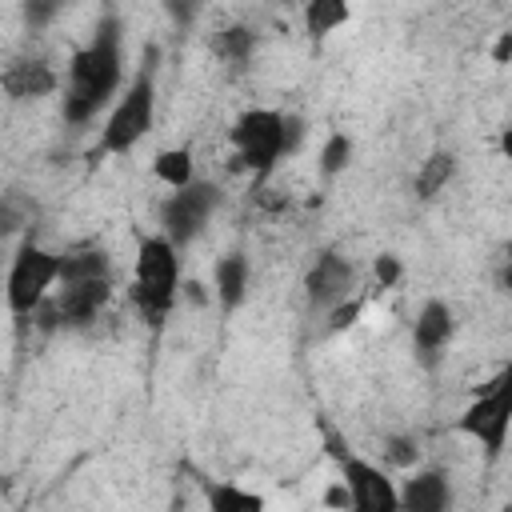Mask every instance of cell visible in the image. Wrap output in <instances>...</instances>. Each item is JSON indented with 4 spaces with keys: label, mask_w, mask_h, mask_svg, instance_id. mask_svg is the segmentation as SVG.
<instances>
[{
    "label": "cell",
    "mask_w": 512,
    "mask_h": 512,
    "mask_svg": "<svg viewBox=\"0 0 512 512\" xmlns=\"http://www.w3.org/2000/svg\"><path fill=\"white\" fill-rule=\"evenodd\" d=\"M0 84L12 100H40V96H52L60 88V76L44 60H12L0 76Z\"/></svg>",
    "instance_id": "cell-13"
},
{
    "label": "cell",
    "mask_w": 512,
    "mask_h": 512,
    "mask_svg": "<svg viewBox=\"0 0 512 512\" xmlns=\"http://www.w3.org/2000/svg\"><path fill=\"white\" fill-rule=\"evenodd\" d=\"M108 296H112V260H108V252L80 248V252L60 256V284H56L52 300L40 312L48 316V324L80 328V324L100 316Z\"/></svg>",
    "instance_id": "cell-2"
},
{
    "label": "cell",
    "mask_w": 512,
    "mask_h": 512,
    "mask_svg": "<svg viewBox=\"0 0 512 512\" xmlns=\"http://www.w3.org/2000/svg\"><path fill=\"white\" fill-rule=\"evenodd\" d=\"M252 44H256V36H252L248 28H240V24H232V28H220V32H212V52H216L220 60H232V64L248 60Z\"/></svg>",
    "instance_id": "cell-19"
},
{
    "label": "cell",
    "mask_w": 512,
    "mask_h": 512,
    "mask_svg": "<svg viewBox=\"0 0 512 512\" xmlns=\"http://www.w3.org/2000/svg\"><path fill=\"white\" fill-rule=\"evenodd\" d=\"M348 16H352V8L340 0H312L304 8V28H308V36H328L340 24H348Z\"/></svg>",
    "instance_id": "cell-18"
},
{
    "label": "cell",
    "mask_w": 512,
    "mask_h": 512,
    "mask_svg": "<svg viewBox=\"0 0 512 512\" xmlns=\"http://www.w3.org/2000/svg\"><path fill=\"white\" fill-rule=\"evenodd\" d=\"M152 124H156V72H152V56H148L112 104V112L104 120V132H100V152L128 156L152 132Z\"/></svg>",
    "instance_id": "cell-5"
},
{
    "label": "cell",
    "mask_w": 512,
    "mask_h": 512,
    "mask_svg": "<svg viewBox=\"0 0 512 512\" xmlns=\"http://www.w3.org/2000/svg\"><path fill=\"white\" fill-rule=\"evenodd\" d=\"M396 276H400V260L396 256H380L376 260V280L388 288V284H396Z\"/></svg>",
    "instance_id": "cell-21"
},
{
    "label": "cell",
    "mask_w": 512,
    "mask_h": 512,
    "mask_svg": "<svg viewBox=\"0 0 512 512\" xmlns=\"http://www.w3.org/2000/svg\"><path fill=\"white\" fill-rule=\"evenodd\" d=\"M124 84V48H120V24L116 16H104L96 32L72 52L60 112L68 124H88L112 96H120Z\"/></svg>",
    "instance_id": "cell-1"
},
{
    "label": "cell",
    "mask_w": 512,
    "mask_h": 512,
    "mask_svg": "<svg viewBox=\"0 0 512 512\" xmlns=\"http://www.w3.org/2000/svg\"><path fill=\"white\" fill-rule=\"evenodd\" d=\"M204 504H208V512H268V504L256 488H244L232 480H208Z\"/></svg>",
    "instance_id": "cell-15"
},
{
    "label": "cell",
    "mask_w": 512,
    "mask_h": 512,
    "mask_svg": "<svg viewBox=\"0 0 512 512\" xmlns=\"http://www.w3.org/2000/svg\"><path fill=\"white\" fill-rule=\"evenodd\" d=\"M340 484H344V512H400V488L396 480L364 460V456H344L340 464Z\"/></svg>",
    "instance_id": "cell-9"
},
{
    "label": "cell",
    "mask_w": 512,
    "mask_h": 512,
    "mask_svg": "<svg viewBox=\"0 0 512 512\" xmlns=\"http://www.w3.org/2000/svg\"><path fill=\"white\" fill-rule=\"evenodd\" d=\"M508 52H512V36H504V40H500V48H496V56H500V60H504V56H508Z\"/></svg>",
    "instance_id": "cell-23"
},
{
    "label": "cell",
    "mask_w": 512,
    "mask_h": 512,
    "mask_svg": "<svg viewBox=\"0 0 512 512\" xmlns=\"http://www.w3.org/2000/svg\"><path fill=\"white\" fill-rule=\"evenodd\" d=\"M452 336H456V312H452V304L448 300H424L420 304V312H416V324H412V348H416V356H420V364H436L440 360V352L452 344Z\"/></svg>",
    "instance_id": "cell-11"
},
{
    "label": "cell",
    "mask_w": 512,
    "mask_h": 512,
    "mask_svg": "<svg viewBox=\"0 0 512 512\" xmlns=\"http://www.w3.org/2000/svg\"><path fill=\"white\" fill-rule=\"evenodd\" d=\"M352 288H356V268L348 256H340L332 248L320 252L304 276V292L316 308H340L352 296Z\"/></svg>",
    "instance_id": "cell-10"
},
{
    "label": "cell",
    "mask_w": 512,
    "mask_h": 512,
    "mask_svg": "<svg viewBox=\"0 0 512 512\" xmlns=\"http://www.w3.org/2000/svg\"><path fill=\"white\" fill-rule=\"evenodd\" d=\"M304 124L296 116H284L280 108H244L232 120V152L240 160V168L252 172V180H268L276 172V164L300 144Z\"/></svg>",
    "instance_id": "cell-4"
},
{
    "label": "cell",
    "mask_w": 512,
    "mask_h": 512,
    "mask_svg": "<svg viewBox=\"0 0 512 512\" xmlns=\"http://www.w3.org/2000/svg\"><path fill=\"white\" fill-rule=\"evenodd\" d=\"M400 512H452V480L444 468H416L400 484Z\"/></svg>",
    "instance_id": "cell-12"
},
{
    "label": "cell",
    "mask_w": 512,
    "mask_h": 512,
    "mask_svg": "<svg viewBox=\"0 0 512 512\" xmlns=\"http://www.w3.org/2000/svg\"><path fill=\"white\" fill-rule=\"evenodd\" d=\"M456 428L484 448L488 460H500L512 436V364H504L456 416Z\"/></svg>",
    "instance_id": "cell-6"
},
{
    "label": "cell",
    "mask_w": 512,
    "mask_h": 512,
    "mask_svg": "<svg viewBox=\"0 0 512 512\" xmlns=\"http://www.w3.org/2000/svg\"><path fill=\"white\" fill-rule=\"evenodd\" d=\"M452 172H456V156H452V152H432V156L420 164V172H416V196H420V200H432V196L452 180Z\"/></svg>",
    "instance_id": "cell-17"
},
{
    "label": "cell",
    "mask_w": 512,
    "mask_h": 512,
    "mask_svg": "<svg viewBox=\"0 0 512 512\" xmlns=\"http://www.w3.org/2000/svg\"><path fill=\"white\" fill-rule=\"evenodd\" d=\"M500 512H512V496H508V500H504V508H500Z\"/></svg>",
    "instance_id": "cell-24"
},
{
    "label": "cell",
    "mask_w": 512,
    "mask_h": 512,
    "mask_svg": "<svg viewBox=\"0 0 512 512\" xmlns=\"http://www.w3.org/2000/svg\"><path fill=\"white\" fill-rule=\"evenodd\" d=\"M220 200H224V192H220V184H212V180H196V184H188V188L164 196V200H160V212H156V216H160V232H164L176 248L192 244V240L208 228V220H212V212L220 208Z\"/></svg>",
    "instance_id": "cell-8"
},
{
    "label": "cell",
    "mask_w": 512,
    "mask_h": 512,
    "mask_svg": "<svg viewBox=\"0 0 512 512\" xmlns=\"http://www.w3.org/2000/svg\"><path fill=\"white\" fill-rule=\"evenodd\" d=\"M348 160H352V140L344 132H332L324 140V148H320V172L324 176H336V172H344Z\"/></svg>",
    "instance_id": "cell-20"
},
{
    "label": "cell",
    "mask_w": 512,
    "mask_h": 512,
    "mask_svg": "<svg viewBox=\"0 0 512 512\" xmlns=\"http://www.w3.org/2000/svg\"><path fill=\"white\" fill-rule=\"evenodd\" d=\"M248 276H252V268H248V256H244V252H228V256H220V260L212 264V292H216V304H220L224 312H232V308L244 304V296H248Z\"/></svg>",
    "instance_id": "cell-14"
},
{
    "label": "cell",
    "mask_w": 512,
    "mask_h": 512,
    "mask_svg": "<svg viewBox=\"0 0 512 512\" xmlns=\"http://www.w3.org/2000/svg\"><path fill=\"white\" fill-rule=\"evenodd\" d=\"M152 172H156V180H164V184H168L172 192H180V188L196 184V168H192V148H164V152L156 156Z\"/></svg>",
    "instance_id": "cell-16"
},
{
    "label": "cell",
    "mask_w": 512,
    "mask_h": 512,
    "mask_svg": "<svg viewBox=\"0 0 512 512\" xmlns=\"http://www.w3.org/2000/svg\"><path fill=\"white\" fill-rule=\"evenodd\" d=\"M496 284L512 296V244H504V256H500V268H496Z\"/></svg>",
    "instance_id": "cell-22"
},
{
    "label": "cell",
    "mask_w": 512,
    "mask_h": 512,
    "mask_svg": "<svg viewBox=\"0 0 512 512\" xmlns=\"http://www.w3.org/2000/svg\"><path fill=\"white\" fill-rule=\"evenodd\" d=\"M128 296H132L136 316L148 328H164V320L172 316L176 296H180V248L164 232L140 236Z\"/></svg>",
    "instance_id": "cell-3"
},
{
    "label": "cell",
    "mask_w": 512,
    "mask_h": 512,
    "mask_svg": "<svg viewBox=\"0 0 512 512\" xmlns=\"http://www.w3.org/2000/svg\"><path fill=\"white\" fill-rule=\"evenodd\" d=\"M60 284V256L40 248L36 240L20 244L12 264H8V284H4V300L12 316H36L52 292Z\"/></svg>",
    "instance_id": "cell-7"
}]
</instances>
